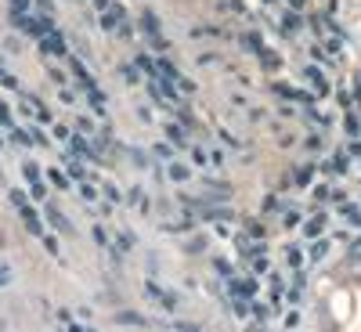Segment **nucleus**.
Wrapping results in <instances>:
<instances>
[{
	"instance_id": "obj_1",
	"label": "nucleus",
	"mask_w": 361,
	"mask_h": 332,
	"mask_svg": "<svg viewBox=\"0 0 361 332\" xmlns=\"http://www.w3.org/2000/svg\"><path fill=\"white\" fill-rule=\"evenodd\" d=\"M4 282H8V275H4V271H0V285H4Z\"/></svg>"
}]
</instances>
